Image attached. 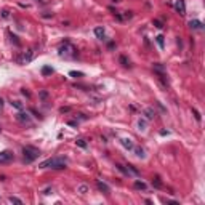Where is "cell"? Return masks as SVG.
Instances as JSON below:
<instances>
[{
	"mask_svg": "<svg viewBox=\"0 0 205 205\" xmlns=\"http://www.w3.org/2000/svg\"><path fill=\"white\" fill-rule=\"evenodd\" d=\"M79 191H80L82 194H85V192H87V186H80V188H79Z\"/></svg>",
	"mask_w": 205,
	"mask_h": 205,
	"instance_id": "83f0119b",
	"label": "cell"
},
{
	"mask_svg": "<svg viewBox=\"0 0 205 205\" xmlns=\"http://www.w3.org/2000/svg\"><path fill=\"white\" fill-rule=\"evenodd\" d=\"M2 16L3 18H8V11H2Z\"/></svg>",
	"mask_w": 205,
	"mask_h": 205,
	"instance_id": "d6a6232c",
	"label": "cell"
},
{
	"mask_svg": "<svg viewBox=\"0 0 205 205\" xmlns=\"http://www.w3.org/2000/svg\"><path fill=\"white\" fill-rule=\"evenodd\" d=\"M75 143H77V146H80V147H87V143L83 139H77Z\"/></svg>",
	"mask_w": 205,
	"mask_h": 205,
	"instance_id": "cb8c5ba5",
	"label": "cell"
},
{
	"mask_svg": "<svg viewBox=\"0 0 205 205\" xmlns=\"http://www.w3.org/2000/svg\"><path fill=\"white\" fill-rule=\"evenodd\" d=\"M10 39H11V42H13V44H15L16 47H19V45H21V44H19V40H18V37H16L15 34H11V32H10Z\"/></svg>",
	"mask_w": 205,
	"mask_h": 205,
	"instance_id": "2e32d148",
	"label": "cell"
},
{
	"mask_svg": "<svg viewBox=\"0 0 205 205\" xmlns=\"http://www.w3.org/2000/svg\"><path fill=\"white\" fill-rule=\"evenodd\" d=\"M117 168H119L122 173L128 175V176H138V175H139V172H138L133 165H120V164H117Z\"/></svg>",
	"mask_w": 205,
	"mask_h": 205,
	"instance_id": "277c9868",
	"label": "cell"
},
{
	"mask_svg": "<svg viewBox=\"0 0 205 205\" xmlns=\"http://www.w3.org/2000/svg\"><path fill=\"white\" fill-rule=\"evenodd\" d=\"M138 127H139L141 130H144V127H146V120H139V122H138Z\"/></svg>",
	"mask_w": 205,
	"mask_h": 205,
	"instance_id": "d4e9b609",
	"label": "cell"
},
{
	"mask_svg": "<svg viewBox=\"0 0 205 205\" xmlns=\"http://www.w3.org/2000/svg\"><path fill=\"white\" fill-rule=\"evenodd\" d=\"M133 186H135V189H139V191H144L146 189V184H144L143 181H135V184H133Z\"/></svg>",
	"mask_w": 205,
	"mask_h": 205,
	"instance_id": "5bb4252c",
	"label": "cell"
},
{
	"mask_svg": "<svg viewBox=\"0 0 205 205\" xmlns=\"http://www.w3.org/2000/svg\"><path fill=\"white\" fill-rule=\"evenodd\" d=\"M189 27L191 29H202V23L199 19H192V21H189Z\"/></svg>",
	"mask_w": 205,
	"mask_h": 205,
	"instance_id": "9c48e42d",
	"label": "cell"
},
{
	"mask_svg": "<svg viewBox=\"0 0 205 205\" xmlns=\"http://www.w3.org/2000/svg\"><path fill=\"white\" fill-rule=\"evenodd\" d=\"M53 72H55V69H53V67H50V66L42 67V74H44V75H51Z\"/></svg>",
	"mask_w": 205,
	"mask_h": 205,
	"instance_id": "7c38bea8",
	"label": "cell"
},
{
	"mask_svg": "<svg viewBox=\"0 0 205 205\" xmlns=\"http://www.w3.org/2000/svg\"><path fill=\"white\" fill-rule=\"evenodd\" d=\"M23 95H24V96H31V93H29V91H27V90H26V88H24V90H23Z\"/></svg>",
	"mask_w": 205,
	"mask_h": 205,
	"instance_id": "4dcf8cb0",
	"label": "cell"
},
{
	"mask_svg": "<svg viewBox=\"0 0 205 205\" xmlns=\"http://www.w3.org/2000/svg\"><path fill=\"white\" fill-rule=\"evenodd\" d=\"M155 40H157V44H159L160 48H164V35H157V37H155Z\"/></svg>",
	"mask_w": 205,
	"mask_h": 205,
	"instance_id": "ac0fdd59",
	"label": "cell"
},
{
	"mask_svg": "<svg viewBox=\"0 0 205 205\" xmlns=\"http://www.w3.org/2000/svg\"><path fill=\"white\" fill-rule=\"evenodd\" d=\"M23 154H24V162L26 164H31V162H34L35 159H39L40 151L37 149V147H34V146H24L23 147Z\"/></svg>",
	"mask_w": 205,
	"mask_h": 205,
	"instance_id": "7a4b0ae2",
	"label": "cell"
},
{
	"mask_svg": "<svg viewBox=\"0 0 205 205\" xmlns=\"http://www.w3.org/2000/svg\"><path fill=\"white\" fill-rule=\"evenodd\" d=\"M175 8H176V11H178L181 16L186 15V3H184V0H176Z\"/></svg>",
	"mask_w": 205,
	"mask_h": 205,
	"instance_id": "8992f818",
	"label": "cell"
},
{
	"mask_svg": "<svg viewBox=\"0 0 205 205\" xmlns=\"http://www.w3.org/2000/svg\"><path fill=\"white\" fill-rule=\"evenodd\" d=\"M133 149H135V147H133ZM136 155H138V157H144V151L143 149H141V147H136Z\"/></svg>",
	"mask_w": 205,
	"mask_h": 205,
	"instance_id": "44dd1931",
	"label": "cell"
},
{
	"mask_svg": "<svg viewBox=\"0 0 205 205\" xmlns=\"http://www.w3.org/2000/svg\"><path fill=\"white\" fill-rule=\"evenodd\" d=\"M40 96H42V98H44V100H45V98L48 96V93H47V91H42V93H40Z\"/></svg>",
	"mask_w": 205,
	"mask_h": 205,
	"instance_id": "f546056e",
	"label": "cell"
},
{
	"mask_svg": "<svg viewBox=\"0 0 205 205\" xmlns=\"http://www.w3.org/2000/svg\"><path fill=\"white\" fill-rule=\"evenodd\" d=\"M2 106H3V100L0 98V109H2Z\"/></svg>",
	"mask_w": 205,
	"mask_h": 205,
	"instance_id": "836d02e7",
	"label": "cell"
},
{
	"mask_svg": "<svg viewBox=\"0 0 205 205\" xmlns=\"http://www.w3.org/2000/svg\"><path fill=\"white\" fill-rule=\"evenodd\" d=\"M120 141H122V144L127 147V149H133V147H135V146H133V143H131V139H130V138H122Z\"/></svg>",
	"mask_w": 205,
	"mask_h": 205,
	"instance_id": "30bf717a",
	"label": "cell"
},
{
	"mask_svg": "<svg viewBox=\"0 0 205 205\" xmlns=\"http://www.w3.org/2000/svg\"><path fill=\"white\" fill-rule=\"evenodd\" d=\"M13 160V152L10 151H2L0 152V164H8Z\"/></svg>",
	"mask_w": 205,
	"mask_h": 205,
	"instance_id": "5b68a950",
	"label": "cell"
},
{
	"mask_svg": "<svg viewBox=\"0 0 205 205\" xmlns=\"http://www.w3.org/2000/svg\"><path fill=\"white\" fill-rule=\"evenodd\" d=\"M96 186H98V189H100V191H103V192H104V194H109V192H111V189H109V186H108V184H106V183H103L101 180H98V181H96Z\"/></svg>",
	"mask_w": 205,
	"mask_h": 205,
	"instance_id": "ba28073f",
	"label": "cell"
},
{
	"mask_svg": "<svg viewBox=\"0 0 205 205\" xmlns=\"http://www.w3.org/2000/svg\"><path fill=\"white\" fill-rule=\"evenodd\" d=\"M144 114H146L147 119H154V117H155V111H152V109H146V111H144Z\"/></svg>",
	"mask_w": 205,
	"mask_h": 205,
	"instance_id": "9a60e30c",
	"label": "cell"
},
{
	"mask_svg": "<svg viewBox=\"0 0 205 205\" xmlns=\"http://www.w3.org/2000/svg\"><path fill=\"white\" fill-rule=\"evenodd\" d=\"M59 55L64 56V58H75V56H77V50L69 44V42H64V44L59 47Z\"/></svg>",
	"mask_w": 205,
	"mask_h": 205,
	"instance_id": "3957f363",
	"label": "cell"
},
{
	"mask_svg": "<svg viewBox=\"0 0 205 205\" xmlns=\"http://www.w3.org/2000/svg\"><path fill=\"white\" fill-rule=\"evenodd\" d=\"M104 29H103V27H96V29H95V35H96V37L98 39H104Z\"/></svg>",
	"mask_w": 205,
	"mask_h": 205,
	"instance_id": "4fadbf2b",
	"label": "cell"
},
{
	"mask_svg": "<svg viewBox=\"0 0 205 205\" xmlns=\"http://www.w3.org/2000/svg\"><path fill=\"white\" fill-rule=\"evenodd\" d=\"M69 75H70V77H75V79H77V77H83V74H82V72H77V70H70Z\"/></svg>",
	"mask_w": 205,
	"mask_h": 205,
	"instance_id": "d6986e66",
	"label": "cell"
},
{
	"mask_svg": "<svg viewBox=\"0 0 205 205\" xmlns=\"http://www.w3.org/2000/svg\"><path fill=\"white\" fill-rule=\"evenodd\" d=\"M70 108H61V112H69Z\"/></svg>",
	"mask_w": 205,
	"mask_h": 205,
	"instance_id": "1f68e13d",
	"label": "cell"
},
{
	"mask_svg": "<svg viewBox=\"0 0 205 205\" xmlns=\"http://www.w3.org/2000/svg\"><path fill=\"white\" fill-rule=\"evenodd\" d=\"M31 58H32V51H27V53H24L21 58L18 59L19 63H27V61H31Z\"/></svg>",
	"mask_w": 205,
	"mask_h": 205,
	"instance_id": "8fae6325",
	"label": "cell"
},
{
	"mask_svg": "<svg viewBox=\"0 0 205 205\" xmlns=\"http://www.w3.org/2000/svg\"><path fill=\"white\" fill-rule=\"evenodd\" d=\"M11 203H18V205H21V203H23V202H21L19 199H18V197H10V199H8Z\"/></svg>",
	"mask_w": 205,
	"mask_h": 205,
	"instance_id": "603a6c76",
	"label": "cell"
},
{
	"mask_svg": "<svg viewBox=\"0 0 205 205\" xmlns=\"http://www.w3.org/2000/svg\"><path fill=\"white\" fill-rule=\"evenodd\" d=\"M192 114H194L196 120H199V122H200V120H202V116H200V112H199V111H197L196 108H192Z\"/></svg>",
	"mask_w": 205,
	"mask_h": 205,
	"instance_id": "e0dca14e",
	"label": "cell"
},
{
	"mask_svg": "<svg viewBox=\"0 0 205 205\" xmlns=\"http://www.w3.org/2000/svg\"><path fill=\"white\" fill-rule=\"evenodd\" d=\"M70 127H77V122H75V120H70V122H67Z\"/></svg>",
	"mask_w": 205,
	"mask_h": 205,
	"instance_id": "f1b7e54d",
	"label": "cell"
},
{
	"mask_svg": "<svg viewBox=\"0 0 205 205\" xmlns=\"http://www.w3.org/2000/svg\"><path fill=\"white\" fill-rule=\"evenodd\" d=\"M11 104L15 106L16 109H21V108H23V106H21V103H19V101H11Z\"/></svg>",
	"mask_w": 205,
	"mask_h": 205,
	"instance_id": "4316f807",
	"label": "cell"
},
{
	"mask_svg": "<svg viewBox=\"0 0 205 205\" xmlns=\"http://www.w3.org/2000/svg\"><path fill=\"white\" fill-rule=\"evenodd\" d=\"M120 63H122L123 66H128V61H127V58H125V56H120Z\"/></svg>",
	"mask_w": 205,
	"mask_h": 205,
	"instance_id": "484cf974",
	"label": "cell"
},
{
	"mask_svg": "<svg viewBox=\"0 0 205 205\" xmlns=\"http://www.w3.org/2000/svg\"><path fill=\"white\" fill-rule=\"evenodd\" d=\"M152 24H154L155 27H159V29H162V27H164V23H162V21H159V19H154Z\"/></svg>",
	"mask_w": 205,
	"mask_h": 205,
	"instance_id": "ffe728a7",
	"label": "cell"
},
{
	"mask_svg": "<svg viewBox=\"0 0 205 205\" xmlns=\"http://www.w3.org/2000/svg\"><path fill=\"white\" fill-rule=\"evenodd\" d=\"M67 162L66 159H61V157H51L45 162H42L40 164V168H51V170H63V168H66Z\"/></svg>",
	"mask_w": 205,
	"mask_h": 205,
	"instance_id": "6da1fadb",
	"label": "cell"
},
{
	"mask_svg": "<svg viewBox=\"0 0 205 205\" xmlns=\"http://www.w3.org/2000/svg\"><path fill=\"white\" fill-rule=\"evenodd\" d=\"M152 184H154L155 188H162V181H160L159 178H155V180H152Z\"/></svg>",
	"mask_w": 205,
	"mask_h": 205,
	"instance_id": "7402d4cb",
	"label": "cell"
},
{
	"mask_svg": "<svg viewBox=\"0 0 205 205\" xmlns=\"http://www.w3.org/2000/svg\"><path fill=\"white\" fill-rule=\"evenodd\" d=\"M16 119L19 120V122H23V123H31V117L27 116V112H18Z\"/></svg>",
	"mask_w": 205,
	"mask_h": 205,
	"instance_id": "52a82bcc",
	"label": "cell"
}]
</instances>
